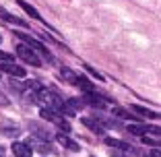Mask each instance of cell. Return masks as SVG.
<instances>
[{"mask_svg": "<svg viewBox=\"0 0 161 157\" xmlns=\"http://www.w3.org/2000/svg\"><path fill=\"white\" fill-rule=\"evenodd\" d=\"M17 56L21 58L23 62H27V64H31V66H42V58H39V54L35 52L33 48H29V46H17Z\"/></svg>", "mask_w": 161, "mask_h": 157, "instance_id": "6da1fadb", "label": "cell"}, {"mask_svg": "<svg viewBox=\"0 0 161 157\" xmlns=\"http://www.w3.org/2000/svg\"><path fill=\"white\" fill-rule=\"evenodd\" d=\"M14 33L19 35V37H21V42H25V43H27V46H29V48H33L35 52H39V54H42V56L46 58L47 62H52V64H54V62H56V60H54V56H52V54H50V52H47V48H46V46H43V43H39L37 39L29 37V35H25V33H19V31H14Z\"/></svg>", "mask_w": 161, "mask_h": 157, "instance_id": "7a4b0ae2", "label": "cell"}, {"mask_svg": "<svg viewBox=\"0 0 161 157\" xmlns=\"http://www.w3.org/2000/svg\"><path fill=\"white\" fill-rule=\"evenodd\" d=\"M0 72H6V75L17 76V79H25V76H27L25 68L21 66V64H14V62H2V64H0Z\"/></svg>", "mask_w": 161, "mask_h": 157, "instance_id": "3957f363", "label": "cell"}, {"mask_svg": "<svg viewBox=\"0 0 161 157\" xmlns=\"http://www.w3.org/2000/svg\"><path fill=\"white\" fill-rule=\"evenodd\" d=\"M83 101H85V104H89V105H93V108H105V105L109 104L108 97L99 95V93H95V91H87L85 97H83Z\"/></svg>", "mask_w": 161, "mask_h": 157, "instance_id": "277c9868", "label": "cell"}, {"mask_svg": "<svg viewBox=\"0 0 161 157\" xmlns=\"http://www.w3.org/2000/svg\"><path fill=\"white\" fill-rule=\"evenodd\" d=\"M83 109V101L80 99H68L64 101V108H62V116H75L76 112Z\"/></svg>", "mask_w": 161, "mask_h": 157, "instance_id": "5b68a950", "label": "cell"}, {"mask_svg": "<svg viewBox=\"0 0 161 157\" xmlns=\"http://www.w3.org/2000/svg\"><path fill=\"white\" fill-rule=\"evenodd\" d=\"M13 153H14V157H31L33 155V149H31L29 143L17 141V143H13Z\"/></svg>", "mask_w": 161, "mask_h": 157, "instance_id": "8992f818", "label": "cell"}, {"mask_svg": "<svg viewBox=\"0 0 161 157\" xmlns=\"http://www.w3.org/2000/svg\"><path fill=\"white\" fill-rule=\"evenodd\" d=\"M83 124L89 126V128L97 134H103V130H105V122L99 120V118H83Z\"/></svg>", "mask_w": 161, "mask_h": 157, "instance_id": "52a82bcc", "label": "cell"}, {"mask_svg": "<svg viewBox=\"0 0 161 157\" xmlns=\"http://www.w3.org/2000/svg\"><path fill=\"white\" fill-rule=\"evenodd\" d=\"M0 19H2V21H6V23H13V25H21V27L29 29V25L25 23L23 19H19V17H14V14H10L8 10H4V8H2V6H0Z\"/></svg>", "mask_w": 161, "mask_h": 157, "instance_id": "ba28073f", "label": "cell"}, {"mask_svg": "<svg viewBox=\"0 0 161 157\" xmlns=\"http://www.w3.org/2000/svg\"><path fill=\"white\" fill-rule=\"evenodd\" d=\"M56 141H58V143H60V145H64V147H66V149H70V151H79V145H76L75 143V141H72V138H68L66 137V134H64V132H60V134H56Z\"/></svg>", "mask_w": 161, "mask_h": 157, "instance_id": "9c48e42d", "label": "cell"}, {"mask_svg": "<svg viewBox=\"0 0 161 157\" xmlns=\"http://www.w3.org/2000/svg\"><path fill=\"white\" fill-rule=\"evenodd\" d=\"M60 75H62V79H64L66 83H70V85H79V79H80V76L76 75L75 70H70V68L64 66V68L60 70Z\"/></svg>", "mask_w": 161, "mask_h": 157, "instance_id": "30bf717a", "label": "cell"}, {"mask_svg": "<svg viewBox=\"0 0 161 157\" xmlns=\"http://www.w3.org/2000/svg\"><path fill=\"white\" fill-rule=\"evenodd\" d=\"M17 4H19L21 8H23L25 13L29 14V17H33V19H37V21H43V19H42V14L37 13V8H33V6H31V4H27L25 0H17Z\"/></svg>", "mask_w": 161, "mask_h": 157, "instance_id": "8fae6325", "label": "cell"}, {"mask_svg": "<svg viewBox=\"0 0 161 157\" xmlns=\"http://www.w3.org/2000/svg\"><path fill=\"white\" fill-rule=\"evenodd\" d=\"M126 130H128V132H132V134H138V137H145V134H149L151 126H142V124H130Z\"/></svg>", "mask_w": 161, "mask_h": 157, "instance_id": "7c38bea8", "label": "cell"}, {"mask_svg": "<svg viewBox=\"0 0 161 157\" xmlns=\"http://www.w3.org/2000/svg\"><path fill=\"white\" fill-rule=\"evenodd\" d=\"M21 132V128L17 126V124H10V122H2V134H6V137H17V134Z\"/></svg>", "mask_w": 161, "mask_h": 157, "instance_id": "4fadbf2b", "label": "cell"}, {"mask_svg": "<svg viewBox=\"0 0 161 157\" xmlns=\"http://www.w3.org/2000/svg\"><path fill=\"white\" fill-rule=\"evenodd\" d=\"M31 143H35V147H37L39 149V151H43V153H50V151H54V147H52V145H50V143H47V141H46V138H31Z\"/></svg>", "mask_w": 161, "mask_h": 157, "instance_id": "5bb4252c", "label": "cell"}, {"mask_svg": "<svg viewBox=\"0 0 161 157\" xmlns=\"http://www.w3.org/2000/svg\"><path fill=\"white\" fill-rule=\"evenodd\" d=\"M109 155H112V157H130V153H128V151H122V149H112V151H109Z\"/></svg>", "mask_w": 161, "mask_h": 157, "instance_id": "9a60e30c", "label": "cell"}, {"mask_svg": "<svg viewBox=\"0 0 161 157\" xmlns=\"http://www.w3.org/2000/svg\"><path fill=\"white\" fill-rule=\"evenodd\" d=\"M0 60H4V62H14V58L10 56V54H6V52H0Z\"/></svg>", "mask_w": 161, "mask_h": 157, "instance_id": "2e32d148", "label": "cell"}, {"mask_svg": "<svg viewBox=\"0 0 161 157\" xmlns=\"http://www.w3.org/2000/svg\"><path fill=\"white\" fill-rule=\"evenodd\" d=\"M0 105H8V97H6L2 91H0Z\"/></svg>", "mask_w": 161, "mask_h": 157, "instance_id": "e0dca14e", "label": "cell"}, {"mask_svg": "<svg viewBox=\"0 0 161 157\" xmlns=\"http://www.w3.org/2000/svg\"><path fill=\"white\" fill-rule=\"evenodd\" d=\"M149 157H161V149H153V151L149 153Z\"/></svg>", "mask_w": 161, "mask_h": 157, "instance_id": "ac0fdd59", "label": "cell"}, {"mask_svg": "<svg viewBox=\"0 0 161 157\" xmlns=\"http://www.w3.org/2000/svg\"><path fill=\"white\" fill-rule=\"evenodd\" d=\"M0 157H4V147L0 145Z\"/></svg>", "mask_w": 161, "mask_h": 157, "instance_id": "d6986e66", "label": "cell"}, {"mask_svg": "<svg viewBox=\"0 0 161 157\" xmlns=\"http://www.w3.org/2000/svg\"><path fill=\"white\" fill-rule=\"evenodd\" d=\"M0 79H2V75H0Z\"/></svg>", "mask_w": 161, "mask_h": 157, "instance_id": "ffe728a7", "label": "cell"}, {"mask_svg": "<svg viewBox=\"0 0 161 157\" xmlns=\"http://www.w3.org/2000/svg\"><path fill=\"white\" fill-rule=\"evenodd\" d=\"M0 39H2V37H0Z\"/></svg>", "mask_w": 161, "mask_h": 157, "instance_id": "44dd1931", "label": "cell"}]
</instances>
